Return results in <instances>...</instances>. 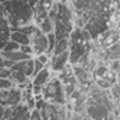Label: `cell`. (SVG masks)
<instances>
[{"instance_id": "cell-1", "label": "cell", "mask_w": 120, "mask_h": 120, "mask_svg": "<svg viewBox=\"0 0 120 120\" xmlns=\"http://www.w3.org/2000/svg\"><path fill=\"white\" fill-rule=\"evenodd\" d=\"M1 6L11 30L34 24V7L27 0H7Z\"/></svg>"}, {"instance_id": "cell-2", "label": "cell", "mask_w": 120, "mask_h": 120, "mask_svg": "<svg viewBox=\"0 0 120 120\" xmlns=\"http://www.w3.org/2000/svg\"><path fill=\"white\" fill-rule=\"evenodd\" d=\"M49 17L55 22V36L56 41L68 39L74 27V14L68 4H63L56 1L52 10L49 11Z\"/></svg>"}, {"instance_id": "cell-3", "label": "cell", "mask_w": 120, "mask_h": 120, "mask_svg": "<svg viewBox=\"0 0 120 120\" xmlns=\"http://www.w3.org/2000/svg\"><path fill=\"white\" fill-rule=\"evenodd\" d=\"M91 41L92 36L85 28H74L68 38V50H70V64H77L82 56L91 53Z\"/></svg>"}, {"instance_id": "cell-4", "label": "cell", "mask_w": 120, "mask_h": 120, "mask_svg": "<svg viewBox=\"0 0 120 120\" xmlns=\"http://www.w3.org/2000/svg\"><path fill=\"white\" fill-rule=\"evenodd\" d=\"M42 96L46 102L59 103V105H67V96L64 92V87L57 77H53L45 87Z\"/></svg>"}, {"instance_id": "cell-5", "label": "cell", "mask_w": 120, "mask_h": 120, "mask_svg": "<svg viewBox=\"0 0 120 120\" xmlns=\"http://www.w3.org/2000/svg\"><path fill=\"white\" fill-rule=\"evenodd\" d=\"M92 81L103 90H110V87L117 82V73L112 71L106 64H98L92 71Z\"/></svg>"}, {"instance_id": "cell-6", "label": "cell", "mask_w": 120, "mask_h": 120, "mask_svg": "<svg viewBox=\"0 0 120 120\" xmlns=\"http://www.w3.org/2000/svg\"><path fill=\"white\" fill-rule=\"evenodd\" d=\"M115 113L112 112L108 106L96 102L91 96L87 98V106H85V115L90 120H109L110 115Z\"/></svg>"}, {"instance_id": "cell-7", "label": "cell", "mask_w": 120, "mask_h": 120, "mask_svg": "<svg viewBox=\"0 0 120 120\" xmlns=\"http://www.w3.org/2000/svg\"><path fill=\"white\" fill-rule=\"evenodd\" d=\"M39 112L43 120H68V113H70L66 105L52 103V102H46Z\"/></svg>"}, {"instance_id": "cell-8", "label": "cell", "mask_w": 120, "mask_h": 120, "mask_svg": "<svg viewBox=\"0 0 120 120\" xmlns=\"http://www.w3.org/2000/svg\"><path fill=\"white\" fill-rule=\"evenodd\" d=\"M31 46L34 50V57L41 56V55H48V49H49V42H48V35L43 34L42 31L38 30L34 32V35L31 36Z\"/></svg>"}, {"instance_id": "cell-9", "label": "cell", "mask_w": 120, "mask_h": 120, "mask_svg": "<svg viewBox=\"0 0 120 120\" xmlns=\"http://www.w3.org/2000/svg\"><path fill=\"white\" fill-rule=\"evenodd\" d=\"M20 103H22V88L20 87H13L7 90L4 98L0 101V105L3 108H14Z\"/></svg>"}, {"instance_id": "cell-10", "label": "cell", "mask_w": 120, "mask_h": 120, "mask_svg": "<svg viewBox=\"0 0 120 120\" xmlns=\"http://www.w3.org/2000/svg\"><path fill=\"white\" fill-rule=\"evenodd\" d=\"M68 64H70V50H66V52H63L60 55H52L50 56L49 67H50V70L53 73H60Z\"/></svg>"}, {"instance_id": "cell-11", "label": "cell", "mask_w": 120, "mask_h": 120, "mask_svg": "<svg viewBox=\"0 0 120 120\" xmlns=\"http://www.w3.org/2000/svg\"><path fill=\"white\" fill-rule=\"evenodd\" d=\"M10 35H11V27H10L8 21H7L3 6L0 4V50L10 41Z\"/></svg>"}, {"instance_id": "cell-12", "label": "cell", "mask_w": 120, "mask_h": 120, "mask_svg": "<svg viewBox=\"0 0 120 120\" xmlns=\"http://www.w3.org/2000/svg\"><path fill=\"white\" fill-rule=\"evenodd\" d=\"M11 70L21 71V73H24L28 78H32L34 74H35V60H34V57H31V59L22 60V61H18V63H14V66L11 67Z\"/></svg>"}, {"instance_id": "cell-13", "label": "cell", "mask_w": 120, "mask_h": 120, "mask_svg": "<svg viewBox=\"0 0 120 120\" xmlns=\"http://www.w3.org/2000/svg\"><path fill=\"white\" fill-rule=\"evenodd\" d=\"M52 70L49 66L43 67L41 71H38L34 77H32V85H38V87H45L50 80H52Z\"/></svg>"}, {"instance_id": "cell-14", "label": "cell", "mask_w": 120, "mask_h": 120, "mask_svg": "<svg viewBox=\"0 0 120 120\" xmlns=\"http://www.w3.org/2000/svg\"><path fill=\"white\" fill-rule=\"evenodd\" d=\"M101 57H102V60H106V61L120 60V42H116L110 46L103 48Z\"/></svg>"}, {"instance_id": "cell-15", "label": "cell", "mask_w": 120, "mask_h": 120, "mask_svg": "<svg viewBox=\"0 0 120 120\" xmlns=\"http://www.w3.org/2000/svg\"><path fill=\"white\" fill-rule=\"evenodd\" d=\"M49 17V10L46 8V6L43 4V1L41 0L38 4L34 6V24L38 27L45 18Z\"/></svg>"}, {"instance_id": "cell-16", "label": "cell", "mask_w": 120, "mask_h": 120, "mask_svg": "<svg viewBox=\"0 0 120 120\" xmlns=\"http://www.w3.org/2000/svg\"><path fill=\"white\" fill-rule=\"evenodd\" d=\"M0 56L10 60V61H13V63H18V61H22V60H27L32 57L30 55H25L24 52H21V49L13 50V52H0Z\"/></svg>"}, {"instance_id": "cell-17", "label": "cell", "mask_w": 120, "mask_h": 120, "mask_svg": "<svg viewBox=\"0 0 120 120\" xmlns=\"http://www.w3.org/2000/svg\"><path fill=\"white\" fill-rule=\"evenodd\" d=\"M10 39L17 42L20 46H25V45H31V36L27 34H22L20 31H11Z\"/></svg>"}, {"instance_id": "cell-18", "label": "cell", "mask_w": 120, "mask_h": 120, "mask_svg": "<svg viewBox=\"0 0 120 120\" xmlns=\"http://www.w3.org/2000/svg\"><path fill=\"white\" fill-rule=\"evenodd\" d=\"M38 28L42 31L43 34L49 35V34L55 32V22H53V20H52L50 17H48V18H45V20L38 25Z\"/></svg>"}, {"instance_id": "cell-19", "label": "cell", "mask_w": 120, "mask_h": 120, "mask_svg": "<svg viewBox=\"0 0 120 120\" xmlns=\"http://www.w3.org/2000/svg\"><path fill=\"white\" fill-rule=\"evenodd\" d=\"M68 39H60V41H56V45H55V50L52 55H60L66 50H68Z\"/></svg>"}, {"instance_id": "cell-20", "label": "cell", "mask_w": 120, "mask_h": 120, "mask_svg": "<svg viewBox=\"0 0 120 120\" xmlns=\"http://www.w3.org/2000/svg\"><path fill=\"white\" fill-rule=\"evenodd\" d=\"M109 92H110V96H112L113 102H115L116 105L120 103V82H119V81H117V82H115V84L110 87Z\"/></svg>"}, {"instance_id": "cell-21", "label": "cell", "mask_w": 120, "mask_h": 120, "mask_svg": "<svg viewBox=\"0 0 120 120\" xmlns=\"http://www.w3.org/2000/svg\"><path fill=\"white\" fill-rule=\"evenodd\" d=\"M20 48H21V46H20L17 42H14V41H11V39H10V41L3 46V49H1L0 52H13V50H18Z\"/></svg>"}, {"instance_id": "cell-22", "label": "cell", "mask_w": 120, "mask_h": 120, "mask_svg": "<svg viewBox=\"0 0 120 120\" xmlns=\"http://www.w3.org/2000/svg\"><path fill=\"white\" fill-rule=\"evenodd\" d=\"M48 42H49V49H48V55L52 56L53 50H55V45H56V36H55V32L49 34L48 35Z\"/></svg>"}, {"instance_id": "cell-23", "label": "cell", "mask_w": 120, "mask_h": 120, "mask_svg": "<svg viewBox=\"0 0 120 120\" xmlns=\"http://www.w3.org/2000/svg\"><path fill=\"white\" fill-rule=\"evenodd\" d=\"M13 87H15V85H14V82L10 78H0V91L10 90Z\"/></svg>"}, {"instance_id": "cell-24", "label": "cell", "mask_w": 120, "mask_h": 120, "mask_svg": "<svg viewBox=\"0 0 120 120\" xmlns=\"http://www.w3.org/2000/svg\"><path fill=\"white\" fill-rule=\"evenodd\" d=\"M30 120H43L42 119V115H41V112L39 110H36V109H32L30 113Z\"/></svg>"}, {"instance_id": "cell-25", "label": "cell", "mask_w": 120, "mask_h": 120, "mask_svg": "<svg viewBox=\"0 0 120 120\" xmlns=\"http://www.w3.org/2000/svg\"><path fill=\"white\" fill-rule=\"evenodd\" d=\"M10 74H11V68L0 67V78H10Z\"/></svg>"}, {"instance_id": "cell-26", "label": "cell", "mask_w": 120, "mask_h": 120, "mask_svg": "<svg viewBox=\"0 0 120 120\" xmlns=\"http://www.w3.org/2000/svg\"><path fill=\"white\" fill-rule=\"evenodd\" d=\"M20 49H21V52H24L25 55H30V56H32V57H34V50H32V46H31V45H25V46H21Z\"/></svg>"}, {"instance_id": "cell-27", "label": "cell", "mask_w": 120, "mask_h": 120, "mask_svg": "<svg viewBox=\"0 0 120 120\" xmlns=\"http://www.w3.org/2000/svg\"><path fill=\"white\" fill-rule=\"evenodd\" d=\"M34 60H35V74H36L38 71H41V70H42L43 67H46V66H45L43 63H41V61L36 59V57H34ZM35 74H34V75H35Z\"/></svg>"}, {"instance_id": "cell-28", "label": "cell", "mask_w": 120, "mask_h": 120, "mask_svg": "<svg viewBox=\"0 0 120 120\" xmlns=\"http://www.w3.org/2000/svg\"><path fill=\"white\" fill-rule=\"evenodd\" d=\"M115 113H116L117 119L120 120V103H117V105H116V110H115Z\"/></svg>"}, {"instance_id": "cell-29", "label": "cell", "mask_w": 120, "mask_h": 120, "mask_svg": "<svg viewBox=\"0 0 120 120\" xmlns=\"http://www.w3.org/2000/svg\"><path fill=\"white\" fill-rule=\"evenodd\" d=\"M27 1L30 3V4H31V6H32V7H34V6H35V4H38V3H39L41 0H27Z\"/></svg>"}, {"instance_id": "cell-30", "label": "cell", "mask_w": 120, "mask_h": 120, "mask_svg": "<svg viewBox=\"0 0 120 120\" xmlns=\"http://www.w3.org/2000/svg\"><path fill=\"white\" fill-rule=\"evenodd\" d=\"M117 81H119V82H120V71H119V73H117Z\"/></svg>"}, {"instance_id": "cell-31", "label": "cell", "mask_w": 120, "mask_h": 120, "mask_svg": "<svg viewBox=\"0 0 120 120\" xmlns=\"http://www.w3.org/2000/svg\"><path fill=\"white\" fill-rule=\"evenodd\" d=\"M1 110H3V106L0 105V115H1Z\"/></svg>"}, {"instance_id": "cell-32", "label": "cell", "mask_w": 120, "mask_h": 120, "mask_svg": "<svg viewBox=\"0 0 120 120\" xmlns=\"http://www.w3.org/2000/svg\"><path fill=\"white\" fill-rule=\"evenodd\" d=\"M4 1H7V0H0V4H3Z\"/></svg>"}]
</instances>
